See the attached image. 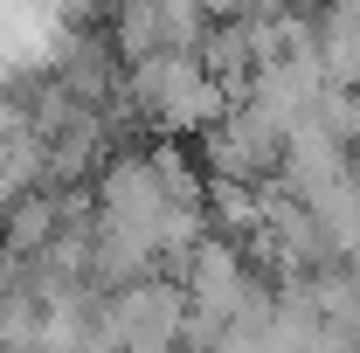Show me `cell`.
Returning a JSON list of instances; mask_svg holds the SVG:
<instances>
[{"mask_svg":"<svg viewBox=\"0 0 360 353\" xmlns=\"http://www.w3.org/2000/svg\"><path fill=\"white\" fill-rule=\"evenodd\" d=\"M312 56H319V70H326V84H333V90H360V7L319 21Z\"/></svg>","mask_w":360,"mask_h":353,"instance_id":"cell-1","label":"cell"}]
</instances>
